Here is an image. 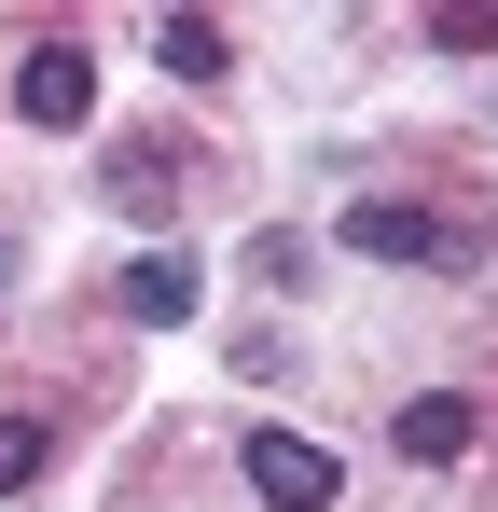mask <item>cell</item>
<instances>
[{
	"label": "cell",
	"instance_id": "cell-1",
	"mask_svg": "<svg viewBox=\"0 0 498 512\" xmlns=\"http://www.w3.org/2000/svg\"><path fill=\"white\" fill-rule=\"evenodd\" d=\"M332 236H346L360 263H429V277H471V263H485L471 236H457V222H443V208H402V194H360Z\"/></svg>",
	"mask_w": 498,
	"mask_h": 512
},
{
	"label": "cell",
	"instance_id": "cell-2",
	"mask_svg": "<svg viewBox=\"0 0 498 512\" xmlns=\"http://www.w3.org/2000/svg\"><path fill=\"white\" fill-rule=\"evenodd\" d=\"M236 471H249V499H263V512H332V499H346V471H332L305 429H249Z\"/></svg>",
	"mask_w": 498,
	"mask_h": 512
},
{
	"label": "cell",
	"instance_id": "cell-3",
	"mask_svg": "<svg viewBox=\"0 0 498 512\" xmlns=\"http://www.w3.org/2000/svg\"><path fill=\"white\" fill-rule=\"evenodd\" d=\"M14 111H28L42 139H70L83 111H97V56H83L70 28H56V42H28V70H14Z\"/></svg>",
	"mask_w": 498,
	"mask_h": 512
},
{
	"label": "cell",
	"instance_id": "cell-4",
	"mask_svg": "<svg viewBox=\"0 0 498 512\" xmlns=\"http://www.w3.org/2000/svg\"><path fill=\"white\" fill-rule=\"evenodd\" d=\"M471 429H485V416H471L457 388H429V402H402V416H388V443H402L415 471H443V457H471Z\"/></svg>",
	"mask_w": 498,
	"mask_h": 512
},
{
	"label": "cell",
	"instance_id": "cell-5",
	"mask_svg": "<svg viewBox=\"0 0 498 512\" xmlns=\"http://www.w3.org/2000/svg\"><path fill=\"white\" fill-rule=\"evenodd\" d=\"M125 319H139V333H180V319H194V263L139 250V263H125Z\"/></svg>",
	"mask_w": 498,
	"mask_h": 512
},
{
	"label": "cell",
	"instance_id": "cell-6",
	"mask_svg": "<svg viewBox=\"0 0 498 512\" xmlns=\"http://www.w3.org/2000/svg\"><path fill=\"white\" fill-rule=\"evenodd\" d=\"M97 194H111V208H139V222H166V208H180V153H166V139H125Z\"/></svg>",
	"mask_w": 498,
	"mask_h": 512
},
{
	"label": "cell",
	"instance_id": "cell-7",
	"mask_svg": "<svg viewBox=\"0 0 498 512\" xmlns=\"http://www.w3.org/2000/svg\"><path fill=\"white\" fill-rule=\"evenodd\" d=\"M153 56L180 70V84H222V70H236V42H222L208 14H153Z\"/></svg>",
	"mask_w": 498,
	"mask_h": 512
},
{
	"label": "cell",
	"instance_id": "cell-8",
	"mask_svg": "<svg viewBox=\"0 0 498 512\" xmlns=\"http://www.w3.org/2000/svg\"><path fill=\"white\" fill-rule=\"evenodd\" d=\"M42 457H56V429H42V416H0V499L42 485Z\"/></svg>",
	"mask_w": 498,
	"mask_h": 512
},
{
	"label": "cell",
	"instance_id": "cell-9",
	"mask_svg": "<svg viewBox=\"0 0 498 512\" xmlns=\"http://www.w3.org/2000/svg\"><path fill=\"white\" fill-rule=\"evenodd\" d=\"M429 42H443V56H498V14H471V0H443V14H429Z\"/></svg>",
	"mask_w": 498,
	"mask_h": 512
}]
</instances>
